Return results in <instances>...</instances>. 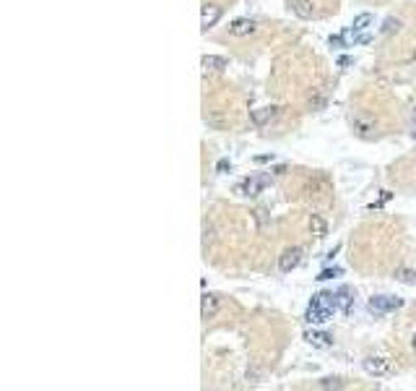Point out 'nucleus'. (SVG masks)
<instances>
[{"label":"nucleus","mask_w":416,"mask_h":391,"mask_svg":"<svg viewBox=\"0 0 416 391\" xmlns=\"http://www.w3.org/2000/svg\"><path fill=\"white\" fill-rule=\"evenodd\" d=\"M276 115H279V107H273V104H266V107H255V110L250 112V123H253V128H266Z\"/></svg>","instance_id":"nucleus-4"},{"label":"nucleus","mask_w":416,"mask_h":391,"mask_svg":"<svg viewBox=\"0 0 416 391\" xmlns=\"http://www.w3.org/2000/svg\"><path fill=\"white\" fill-rule=\"evenodd\" d=\"M362 365H364V370H367L369 375H375V378H382V375H388V373H390V360H388V357H377V355H372V357H367Z\"/></svg>","instance_id":"nucleus-3"},{"label":"nucleus","mask_w":416,"mask_h":391,"mask_svg":"<svg viewBox=\"0 0 416 391\" xmlns=\"http://www.w3.org/2000/svg\"><path fill=\"white\" fill-rule=\"evenodd\" d=\"M304 339L310 342L312 347H330V344H333V337L325 334V332H307Z\"/></svg>","instance_id":"nucleus-12"},{"label":"nucleus","mask_w":416,"mask_h":391,"mask_svg":"<svg viewBox=\"0 0 416 391\" xmlns=\"http://www.w3.org/2000/svg\"><path fill=\"white\" fill-rule=\"evenodd\" d=\"M393 277L400 284H416V272H413V269H403V266H400V269H395Z\"/></svg>","instance_id":"nucleus-14"},{"label":"nucleus","mask_w":416,"mask_h":391,"mask_svg":"<svg viewBox=\"0 0 416 391\" xmlns=\"http://www.w3.org/2000/svg\"><path fill=\"white\" fill-rule=\"evenodd\" d=\"M411 133H413V139H416V115H413V131Z\"/></svg>","instance_id":"nucleus-18"},{"label":"nucleus","mask_w":416,"mask_h":391,"mask_svg":"<svg viewBox=\"0 0 416 391\" xmlns=\"http://www.w3.org/2000/svg\"><path fill=\"white\" fill-rule=\"evenodd\" d=\"M330 318H333V310L320 308V305H310V308H307V313H304V321L307 323H325Z\"/></svg>","instance_id":"nucleus-11"},{"label":"nucleus","mask_w":416,"mask_h":391,"mask_svg":"<svg viewBox=\"0 0 416 391\" xmlns=\"http://www.w3.org/2000/svg\"><path fill=\"white\" fill-rule=\"evenodd\" d=\"M200 68H203V73H221L224 68H229V60L221 55H203L200 57Z\"/></svg>","instance_id":"nucleus-8"},{"label":"nucleus","mask_w":416,"mask_h":391,"mask_svg":"<svg viewBox=\"0 0 416 391\" xmlns=\"http://www.w3.org/2000/svg\"><path fill=\"white\" fill-rule=\"evenodd\" d=\"M299 264H302V248H286L281 253V258H279V269H281L284 274L294 272Z\"/></svg>","instance_id":"nucleus-5"},{"label":"nucleus","mask_w":416,"mask_h":391,"mask_svg":"<svg viewBox=\"0 0 416 391\" xmlns=\"http://www.w3.org/2000/svg\"><path fill=\"white\" fill-rule=\"evenodd\" d=\"M219 308H221V300H219V295H203V300H200V318H213V315L219 313Z\"/></svg>","instance_id":"nucleus-9"},{"label":"nucleus","mask_w":416,"mask_h":391,"mask_svg":"<svg viewBox=\"0 0 416 391\" xmlns=\"http://www.w3.org/2000/svg\"><path fill=\"white\" fill-rule=\"evenodd\" d=\"M400 305H403V300L393 297V295H375V297H369V308H372L375 313H393Z\"/></svg>","instance_id":"nucleus-2"},{"label":"nucleus","mask_w":416,"mask_h":391,"mask_svg":"<svg viewBox=\"0 0 416 391\" xmlns=\"http://www.w3.org/2000/svg\"><path fill=\"white\" fill-rule=\"evenodd\" d=\"M372 21H375V19H372V13H359V16L351 21V32H354V34H359V32H364V29L372 26Z\"/></svg>","instance_id":"nucleus-13"},{"label":"nucleus","mask_w":416,"mask_h":391,"mask_svg":"<svg viewBox=\"0 0 416 391\" xmlns=\"http://www.w3.org/2000/svg\"><path fill=\"white\" fill-rule=\"evenodd\" d=\"M268 183H271V177H268V175H253V177L244 180V183L237 185V193H239V196H258V193H263V190H266Z\"/></svg>","instance_id":"nucleus-1"},{"label":"nucleus","mask_w":416,"mask_h":391,"mask_svg":"<svg viewBox=\"0 0 416 391\" xmlns=\"http://www.w3.org/2000/svg\"><path fill=\"white\" fill-rule=\"evenodd\" d=\"M255 32H258V24L253 19H234L229 24V34L232 37H250Z\"/></svg>","instance_id":"nucleus-7"},{"label":"nucleus","mask_w":416,"mask_h":391,"mask_svg":"<svg viewBox=\"0 0 416 391\" xmlns=\"http://www.w3.org/2000/svg\"><path fill=\"white\" fill-rule=\"evenodd\" d=\"M221 19V6H213V3H206L203 11H200V29L208 32V29L216 26V21Z\"/></svg>","instance_id":"nucleus-6"},{"label":"nucleus","mask_w":416,"mask_h":391,"mask_svg":"<svg viewBox=\"0 0 416 391\" xmlns=\"http://www.w3.org/2000/svg\"><path fill=\"white\" fill-rule=\"evenodd\" d=\"M289 6H291V11H294L299 19H312L317 13L315 0H289Z\"/></svg>","instance_id":"nucleus-10"},{"label":"nucleus","mask_w":416,"mask_h":391,"mask_svg":"<svg viewBox=\"0 0 416 391\" xmlns=\"http://www.w3.org/2000/svg\"><path fill=\"white\" fill-rule=\"evenodd\" d=\"M411 347L416 350V334H413V339H411Z\"/></svg>","instance_id":"nucleus-19"},{"label":"nucleus","mask_w":416,"mask_h":391,"mask_svg":"<svg viewBox=\"0 0 416 391\" xmlns=\"http://www.w3.org/2000/svg\"><path fill=\"white\" fill-rule=\"evenodd\" d=\"M400 26H403V24H400V19H385V24H382V34H393V32H398V29Z\"/></svg>","instance_id":"nucleus-16"},{"label":"nucleus","mask_w":416,"mask_h":391,"mask_svg":"<svg viewBox=\"0 0 416 391\" xmlns=\"http://www.w3.org/2000/svg\"><path fill=\"white\" fill-rule=\"evenodd\" d=\"M344 274V269H338V266H333V269H325V272H320V282H328V279H336V277H341Z\"/></svg>","instance_id":"nucleus-17"},{"label":"nucleus","mask_w":416,"mask_h":391,"mask_svg":"<svg viewBox=\"0 0 416 391\" xmlns=\"http://www.w3.org/2000/svg\"><path fill=\"white\" fill-rule=\"evenodd\" d=\"M310 230L315 232V237H325V222H322L317 214L310 217Z\"/></svg>","instance_id":"nucleus-15"}]
</instances>
